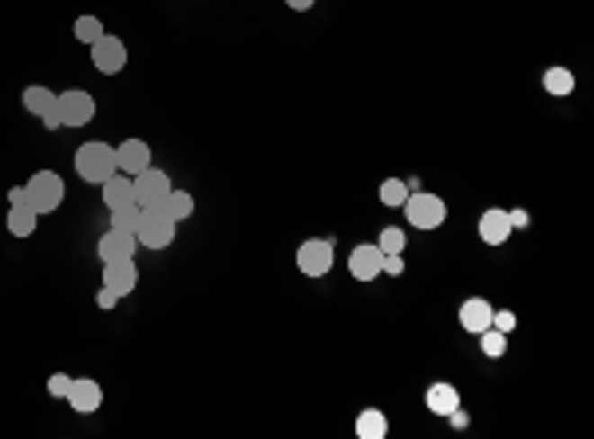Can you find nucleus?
<instances>
[{"mask_svg": "<svg viewBox=\"0 0 594 439\" xmlns=\"http://www.w3.org/2000/svg\"><path fill=\"white\" fill-rule=\"evenodd\" d=\"M119 171V163H115V147L112 143H84L76 151V175L84 178V183H92V186H104L107 178H112Z\"/></svg>", "mask_w": 594, "mask_h": 439, "instance_id": "1", "label": "nucleus"}, {"mask_svg": "<svg viewBox=\"0 0 594 439\" xmlns=\"http://www.w3.org/2000/svg\"><path fill=\"white\" fill-rule=\"evenodd\" d=\"M404 242H409V237H404L400 226H384L381 237H376V249H381V254H404Z\"/></svg>", "mask_w": 594, "mask_h": 439, "instance_id": "24", "label": "nucleus"}, {"mask_svg": "<svg viewBox=\"0 0 594 439\" xmlns=\"http://www.w3.org/2000/svg\"><path fill=\"white\" fill-rule=\"evenodd\" d=\"M28 194H32V211L36 214H56L59 206H64V178H59L56 171H36L32 178H28Z\"/></svg>", "mask_w": 594, "mask_h": 439, "instance_id": "4", "label": "nucleus"}, {"mask_svg": "<svg viewBox=\"0 0 594 439\" xmlns=\"http://www.w3.org/2000/svg\"><path fill=\"white\" fill-rule=\"evenodd\" d=\"M491 313L495 309L483 301V297H468V301L460 305V328L464 333H472V336H480L483 328H491Z\"/></svg>", "mask_w": 594, "mask_h": 439, "instance_id": "14", "label": "nucleus"}, {"mask_svg": "<svg viewBox=\"0 0 594 439\" xmlns=\"http://www.w3.org/2000/svg\"><path fill=\"white\" fill-rule=\"evenodd\" d=\"M508 222H511V229H523L527 226V211H508Z\"/></svg>", "mask_w": 594, "mask_h": 439, "instance_id": "34", "label": "nucleus"}, {"mask_svg": "<svg viewBox=\"0 0 594 439\" xmlns=\"http://www.w3.org/2000/svg\"><path fill=\"white\" fill-rule=\"evenodd\" d=\"M175 234H178V222H175L171 214L158 211V206L143 211V218H139V226H135L139 246H147V249H166V246L175 242Z\"/></svg>", "mask_w": 594, "mask_h": 439, "instance_id": "3", "label": "nucleus"}, {"mask_svg": "<svg viewBox=\"0 0 594 439\" xmlns=\"http://www.w3.org/2000/svg\"><path fill=\"white\" fill-rule=\"evenodd\" d=\"M400 211L412 222V229H440L448 222V206H444V198H436L432 191H416V194L409 191Z\"/></svg>", "mask_w": 594, "mask_h": 439, "instance_id": "2", "label": "nucleus"}, {"mask_svg": "<svg viewBox=\"0 0 594 439\" xmlns=\"http://www.w3.org/2000/svg\"><path fill=\"white\" fill-rule=\"evenodd\" d=\"M115 163H119V171L123 175H139V171H147L151 166V147L143 143V139H123V143L115 147Z\"/></svg>", "mask_w": 594, "mask_h": 439, "instance_id": "11", "label": "nucleus"}, {"mask_svg": "<svg viewBox=\"0 0 594 439\" xmlns=\"http://www.w3.org/2000/svg\"><path fill=\"white\" fill-rule=\"evenodd\" d=\"M139 218H143V206H139V202L115 206V211H112V229H127V234H135Z\"/></svg>", "mask_w": 594, "mask_h": 439, "instance_id": "23", "label": "nucleus"}, {"mask_svg": "<svg viewBox=\"0 0 594 439\" xmlns=\"http://www.w3.org/2000/svg\"><path fill=\"white\" fill-rule=\"evenodd\" d=\"M424 404H428V412H432V416H444V420H448L455 408H460V392H455V388H452L448 381H436V384L428 388V392H424Z\"/></svg>", "mask_w": 594, "mask_h": 439, "instance_id": "16", "label": "nucleus"}, {"mask_svg": "<svg viewBox=\"0 0 594 439\" xmlns=\"http://www.w3.org/2000/svg\"><path fill=\"white\" fill-rule=\"evenodd\" d=\"M59 112H64V127H87L95 119V95H87L84 87H72V92L56 95Z\"/></svg>", "mask_w": 594, "mask_h": 439, "instance_id": "8", "label": "nucleus"}, {"mask_svg": "<svg viewBox=\"0 0 594 439\" xmlns=\"http://www.w3.org/2000/svg\"><path fill=\"white\" fill-rule=\"evenodd\" d=\"M104 285L112 289V293H119V297L135 293V285H139V265H135V257H127V262H107V265H104Z\"/></svg>", "mask_w": 594, "mask_h": 439, "instance_id": "13", "label": "nucleus"}, {"mask_svg": "<svg viewBox=\"0 0 594 439\" xmlns=\"http://www.w3.org/2000/svg\"><path fill=\"white\" fill-rule=\"evenodd\" d=\"M8 202H13V206H32V194H28V183H24V186H13V191H8Z\"/></svg>", "mask_w": 594, "mask_h": 439, "instance_id": "32", "label": "nucleus"}, {"mask_svg": "<svg viewBox=\"0 0 594 439\" xmlns=\"http://www.w3.org/2000/svg\"><path fill=\"white\" fill-rule=\"evenodd\" d=\"M381 249H376V242H364V246H356L353 254H349V273H353V282H376L381 277Z\"/></svg>", "mask_w": 594, "mask_h": 439, "instance_id": "12", "label": "nucleus"}, {"mask_svg": "<svg viewBox=\"0 0 594 439\" xmlns=\"http://www.w3.org/2000/svg\"><path fill=\"white\" fill-rule=\"evenodd\" d=\"M68 404H72V412H79V416H92V412H99V404H104V388H99V381H92V376H72Z\"/></svg>", "mask_w": 594, "mask_h": 439, "instance_id": "10", "label": "nucleus"}, {"mask_svg": "<svg viewBox=\"0 0 594 439\" xmlns=\"http://www.w3.org/2000/svg\"><path fill=\"white\" fill-rule=\"evenodd\" d=\"M297 269H302L305 277H325L333 269V242L329 237H310V242L297 246Z\"/></svg>", "mask_w": 594, "mask_h": 439, "instance_id": "5", "label": "nucleus"}, {"mask_svg": "<svg viewBox=\"0 0 594 439\" xmlns=\"http://www.w3.org/2000/svg\"><path fill=\"white\" fill-rule=\"evenodd\" d=\"M131 183H135V202L143 206V211L158 206L166 194L175 191V186H171V175L158 171V166H147V171H139V175L131 178Z\"/></svg>", "mask_w": 594, "mask_h": 439, "instance_id": "6", "label": "nucleus"}, {"mask_svg": "<svg viewBox=\"0 0 594 439\" xmlns=\"http://www.w3.org/2000/svg\"><path fill=\"white\" fill-rule=\"evenodd\" d=\"M356 435L361 439H384L389 435V416H384L381 408H364V412L356 416Z\"/></svg>", "mask_w": 594, "mask_h": 439, "instance_id": "18", "label": "nucleus"}, {"mask_svg": "<svg viewBox=\"0 0 594 439\" xmlns=\"http://www.w3.org/2000/svg\"><path fill=\"white\" fill-rule=\"evenodd\" d=\"M480 237L483 246H503L511 237V222H508V211H500V206H491V211L480 214Z\"/></svg>", "mask_w": 594, "mask_h": 439, "instance_id": "15", "label": "nucleus"}, {"mask_svg": "<svg viewBox=\"0 0 594 439\" xmlns=\"http://www.w3.org/2000/svg\"><path fill=\"white\" fill-rule=\"evenodd\" d=\"M68 388H72V376H68V372L48 376V396H56V400H68Z\"/></svg>", "mask_w": 594, "mask_h": 439, "instance_id": "28", "label": "nucleus"}, {"mask_svg": "<svg viewBox=\"0 0 594 439\" xmlns=\"http://www.w3.org/2000/svg\"><path fill=\"white\" fill-rule=\"evenodd\" d=\"M20 103H24V112H28V115H36V119H40V115L48 112V107L56 103V92H48L44 84H32V87H24Z\"/></svg>", "mask_w": 594, "mask_h": 439, "instance_id": "20", "label": "nucleus"}, {"mask_svg": "<svg viewBox=\"0 0 594 439\" xmlns=\"http://www.w3.org/2000/svg\"><path fill=\"white\" fill-rule=\"evenodd\" d=\"M127 202H135V183H131V175L115 171L104 183V206L107 211H115V206H127Z\"/></svg>", "mask_w": 594, "mask_h": 439, "instance_id": "17", "label": "nucleus"}, {"mask_svg": "<svg viewBox=\"0 0 594 439\" xmlns=\"http://www.w3.org/2000/svg\"><path fill=\"white\" fill-rule=\"evenodd\" d=\"M135 249H139V237L135 234H127V229H107L104 237L95 242V254H99V262H127V257H135Z\"/></svg>", "mask_w": 594, "mask_h": 439, "instance_id": "9", "label": "nucleus"}, {"mask_svg": "<svg viewBox=\"0 0 594 439\" xmlns=\"http://www.w3.org/2000/svg\"><path fill=\"white\" fill-rule=\"evenodd\" d=\"M404 198H409V183H404V178H384L381 183V202L384 206H404Z\"/></svg>", "mask_w": 594, "mask_h": 439, "instance_id": "26", "label": "nucleus"}, {"mask_svg": "<svg viewBox=\"0 0 594 439\" xmlns=\"http://www.w3.org/2000/svg\"><path fill=\"white\" fill-rule=\"evenodd\" d=\"M285 4H290L293 13H310V8L317 4V0H285Z\"/></svg>", "mask_w": 594, "mask_h": 439, "instance_id": "35", "label": "nucleus"}, {"mask_svg": "<svg viewBox=\"0 0 594 439\" xmlns=\"http://www.w3.org/2000/svg\"><path fill=\"white\" fill-rule=\"evenodd\" d=\"M543 87H547V95L562 99V95L574 92V76L567 72V67H547V72H543Z\"/></svg>", "mask_w": 594, "mask_h": 439, "instance_id": "22", "label": "nucleus"}, {"mask_svg": "<svg viewBox=\"0 0 594 439\" xmlns=\"http://www.w3.org/2000/svg\"><path fill=\"white\" fill-rule=\"evenodd\" d=\"M99 36H104V20H99V16H79L76 20V40H79V44L92 48Z\"/></svg>", "mask_w": 594, "mask_h": 439, "instance_id": "25", "label": "nucleus"}, {"mask_svg": "<svg viewBox=\"0 0 594 439\" xmlns=\"http://www.w3.org/2000/svg\"><path fill=\"white\" fill-rule=\"evenodd\" d=\"M158 211H163V214H171L175 222H186V218L194 214V198L186 194V191H171V194L163 198V202H158Z\"/></svg>", "mask_w": 594, "mask_h": 439, "instance_id": "21", "label": "nucleus"}, {"mask_svg": "<svg viewBox=\"0 0 594 439\" xmlns=\"http://www.w3.org/2000/svg\"><path fill=\"white\" fill-rule=\"evenodd\" d=\"M36 226H40V214L32 206H13V211H8V234L13 237H32Z\"/></svg>", "mask_w": 594, "mask_h": 439, "instance_id": "19", "label": "nucleus"}, {"mask_svg": "<svg viewBox=\"0 0 594 439\" xmlns=\"http://www.w3.org/2000/svg\"><path fill=\"white\" fill-rule=\"evenodd\" d=\"M480 345H483V353H488L491 361H500V356L508 353V333H500V328H483Z\"/></svg>", "mask_w": 594, "mask_h": 439, "instance_id": "27", "label": "nucleus"}, {"mask_svg": "<svg viewBox=\"0 0 594 439\" xmlns=\"http://www.w3.org/2000/svg\"><path fill=\"white\" fill-rule=\"evenodd\" d=\"M40 119H44V131H59V127H64V112H59V103H52Z\"/></svg>", "mask_w": 594, "mask_h": 439, "instance_id": "30", "label": "nucleus"}, {"mask_svg": "<svg viewBox=\"0 0 594 439\" xmlns=\"http://www.w3.org/2000/svg\"><path fill=\"white\" fill-rule=\"evenodd\" d=\"M381 273L400 277V273H404V257H400V254H384V257H381Z\"/></svg>", "mask_w": 594, "mask_h": 439, "instance_id": "29", "label": "nucleus"}, {"mask_svg": "<svg viewBox=\"0 0 594 439\" xmlns=\"http://www.w3.org/2000/svg\"><path fill=\"white\" fill-rule=\"evenodd\" d=\"M119 301V293H112V289H107V285H99V293H95V305L99 309H112Z\"/></svg>", "mask_w": 594, "mask_h": 439, "instance_id": "33", "label": "nucleus"}, {"mask_svg": "<svg viewBox=\"0 0 594 439\" xmlns=\"http://www.w3.org/2000/svg\"><path fill=\"white\" fill-rule=\"evenodd\" d=\"M92 64H95V72H104V76H119L127 67V44L119 36L104 32L92 44Z\"/></svg>", "mask_w": 594, "mask_h": 439, "instance_id": "7", "label": "nucleus"}, {"mask_svg": "<svg viewBox=\"0 0 594 439\" xmlns=\"http://www.w3.org/2000/svg\"><path fill=\"white\" fill-rule=\"evenodd\" d=\"M491 328H500V333H511V328H515V313H511V309H500V313H491Z\"/></svg>", "mask_w": 594, "mask_h": 439, "instance_id": "31", "label": "nucleus"}]
</instances>
